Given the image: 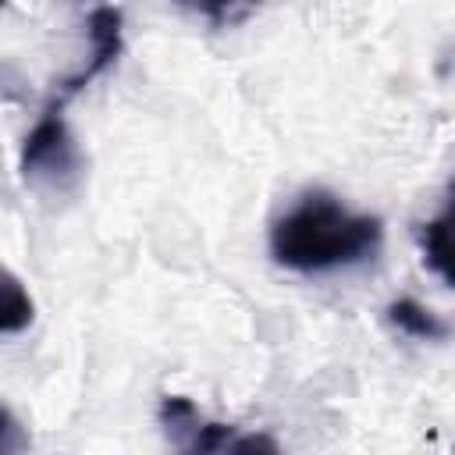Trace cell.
I'll use <instances>...</instances> for the list:
<instances>
[{
    "label": "cell",
    "mask_w": 455,
    "mask_h": 455,
    "mask_svg": "<svg viewBox=\"0 0 455 455\" xmlns=\"http://www.w3.org/2000/svg\"><path fill=\"white\" fill-rule=\"evenodd\" d=\"M384 242L380 217L355 213L323 188L295 199L270 224V256L295 274H331L377 256Z\"/></svg>",
    "instance_id": "1"
},
{
    "label": "cell",
    "mask_w": 455,
    "mask_h": 455,
    "mask_svg": "<svg viewBox=\"0 0 455 455\" xmlns=\"http://www.w3.org/2000/svg\"><path fill=\"white\" fill-rule=\"evenodd\" d=\"M18 171H21L25 185L50 192V196H71L78 188L85 160H82V149H78L60 107L46 103L43 117L32 124V132L21 142Z\"/></svg>",
    "instance_id": "2"
},
{
    "label": "cell",
    "mask_w": 455,
    "mask_h": 455,
    "mask_svg": "<svg viewBox=\"0 0 455 455\" xmlns=\"http://www.w3.org/2000/svg\"><path fill=\"white\" fill-rule=\"evenodd\" d=\"M160 427L181 451H277V441L267 434H242L231 423L203 419L199 409L181 395H167L160 402Z\"/></svg>",
    "instance_id": "3"
},
{
    "label": "cell",
    "mask_w": 455,
    "mask_h": 455,
    "mask_svg": "<svg viewBox=\"0 0 455 455\" xmlns=\"http://www.w3.org/2000/svg\"><path fill=\"white\" fill-rule=\"evenodd\" d=\"M121 50H124V21H121V11L110 7V4H100L89 14V60L75 75H68V78L57 82V92H53L50 107H60L64 110V103L71 96H78L92 78H100L121 57Z\"/></svg>",
    "instance_id": "4"
},
{
    "label": "cell",
    "mask_w": 455,
    "mask_h": 455,
    "mask_svg": "<svg viewBox=\"0 0 455 455\" xmlns=\"http://www.w3.org/2000/svg\"><path fill=\"white\" fill-rule=\"evenodd\" d=\"M387 323L395 331L409 334V338H419V341H444L448 338V323L434 309H427L423 302H416L409 295L405 299H395L387 306Z\"/></svg>",
    "instance_id": "5"
},
{
    "label": "cell",
    "mask_w": 455,
    "mask_h": 455,
    "mask_svg": "<svg viewBox=\"0 0 455 455\" xmlns=\"http://www.w3.org/2000/svg\"><path fill=\"white\" fill-rule=\"evenodd\" d=\"M32 320H36L32 295L25 291V284L7 267H0V338L28 331Z\"/></svg>",
    "instance_id": "6"
},
{
    "label": "cell",
    "mask_w": 455,
    "mask_h": 455,
    "mask_svg": "<svg viewBox=\"0 0 455 455\" xmlns=\"http://www.w3.org/2000/svg\"><path fill=\"white\" fill-rule=\"evenodd\" d=\"M416 242H419V252H423L427 270H434L444 284H451V256H448V206H444L434 220L416 224Z\"/></svg>",
    "instance_id": "7"
},
{
    "label": "cell",
    "mask_w": 455,
    "mask_h": 455,
    "mask_svg": "<svg viewBox=\"0 0 455 455\" xmlns=\"http://www.w3.org/2000/svg\"><path fill=\"white\" fill-rule=\"evenodd\" d=\"M174 4L185 7V11L203 14L213 25H228V21L242 18V14H249L252 7H259L263 0H174Z\"/></svg>",
    "instance_id": "8"
},
{
    "label": "cell",
    "mask_w": 455,
    "mask_h": 455,
    "mask_svg": "<svg viewBox=\"0 0 455 455\" xmlns=\"http://www.w3.org/2000/svg\"><path fill=\"white\" fill-rule=\"evenodd\" d=\"M28 448V437L21 430V423L0 405V455H11V451H25Z\"/></svg>",
    "instance_id": "9"
},
{
    "label": "cell",
    "mask_w": 455,
    "mask_h": 455,
    "mask_svg": "<svg viewBox=\"0 0 455 455\" xmlns=\"http://www.w3.org/2000/svg\"><path fill=\"white\" fill-rule=\"evenodd\" d=\"M4 4H7V0H0V7H4Z\"/></svg>",
    "instance_id": "10"
}]
</instances>
